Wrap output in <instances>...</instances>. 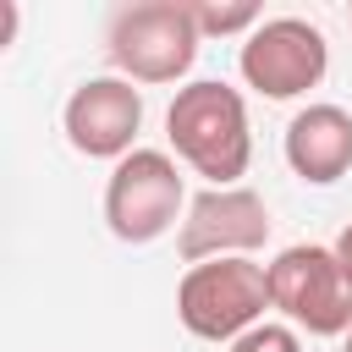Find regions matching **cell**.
<instances>
[{"instance_id": "ba28073f", "label": "cell", "mask_w": 352, "mask_h": 352, "mask_svg": "<svg viewBox=\"0 0 352 352\" xmlns=\"http://www.w3.org/2000/svg\"><path fill=\"white\" fill-rule=\"evenodd\" d=\"M60 126H66V143L88 160H126L138 148V132H143V88L104 72V77H82L60 110Z\"/></svg>"}, {"instance_id": "8fae6325", "label": "cell", "mask_w": 352, "mask_h": 352, "mask_svg": "<svg viewBox=\"0 0 352 352\" xmlns=\"http://www.w3.org/2000/svg\"><path fill=\"white\" fill-rule=\"evenodd\" d=\"M226 352H302V330H292L286 319H264L248 336H236Z\"/></svg>"}, {"instance_id": "5bb4252c", "label": "cell", "mask_w": 352, "mask_h": 352, "mask_svg": "<svg viewBox=\"0 0 352 352\" xmlns=\"http://www.w3.org/2000/svg\"><path fill=\"white\" fill-rule=\"evenodd\" d=\"M346 22H352V6H346Z\"/></svg>"}, {"instance_id": "9a60e30c", "label": "cell", "mask_w": 352, "mask_h": 352, "mask_svg": "<svg viewBox=\"0 0 352 352\" xmlns=\"http://www.w3.org/2000/svg\"><path fill=\"white\" fill-rule=\"evenodd\" d=\"M341 352H346V346H341Z\"/></svg>"}, {"instance_id": "5b68a950", "label": "cell", "mask_w": 352, "mask_h": 352, "mask_svg": "<svg viewBox=\"0 0 352 352\" xmlns=\"http://www.w3.org/2000/svg\"><path fill=\"white\" fill-rule=\"evenodd\" d=\"M270 308L308 336H346L352 330V280L341 275L324 242H292L270 264Z\"/></svg>"}, {"instance_id": "7a4b0ae2", "label": "cell", "mask_w": 352, "mask_h": 352, "mask_svg": "<svg viewBox=\"0 0 352 352\" xmlns=\"http://www.w3.org/2000/svg\"><path fill=\"white\" fill-rule=\"evenodd\" d=\"M198 22H192V6L187 0H132L110 16V33H104V55L116 66V77L126 82H182L198 60Z\"/></svg>"}, {"instance_id": "52a82bcc", "label": "cell", "mask_w": 352, "mask_h": 352, "mask_svg": "<svg viewBox=\"0 0 352 352\" xmlns=\"http://www.w3.org/2000/svg\"><path fill=\"white\" fill-rule=\"evenodd\" d=\"M270 204L253 187H204L182 226H176V253L182 264H209V258H253L270 242Z\"/></svg>"}, {"instance_id": "8992f818", "label": "cell", "mask_w": 352, "mask_h": 352, "mask_svg": "<svg viewBox=\"0 0 352 352\" xmlns=\"http://www.w3.org/2000/svg\"><path fill=\"white\" fill-rule=\"evenodd\" d=\"M236 72L258 99H302L324 82L330 44L308 16H264L236 50Z\"/></svg>"}, {"instance_id": "6da1fadb", "label": "cell", "mask_w": 352, "mask_h": 352, "mask_svg": "<svg viewBox=\"0 0 352 352\" xmlns=\"http://www.w3.org/2000/svg\"><path fill=\"white\" fill-rule=\"evenodd\" d=\"M165 138H170V154L209 187H242L253 160V121H248L242 88L220 77L182 82L165 110Z\"/></svg>"}, {"instance_id": "9c48e42d", "label": "cell", "mask_w": 352, "mask_h": 352, "mask_svg": "<svg viewBox=\"0 0 352 352\" xmlns=\"http://www.w3.org/2000/svg\"><path fill=\"white\" fill-rule=\"evenodd\" d=\"M280 148H286V165H292L297 182H308V187L341 182L352 170V110L324 104V99L319 104H302L286 121Z\"/></svg>"}, {"instance_id": "7c38bea8", "label": "cell", "mask_w": 352, "mask_h": 352, "mask_svg": "<svg viewBox=\"0 0 352 352\" xmlns=\"http://www.w3.org/2000/svg\"><path fill=\"white\" fill-rule=\"evenodd\" d=\"M330 253H336V264H341V275H346V280H352V220H346V226H341V236H336V242H330Z\"/></svg>"}, {"instance_id": "3957f363", "label": "cell", "mask_w": 352, "mask_h": 352, "mask_svg": "<svg viewBox=\"0 0 352 352\" xmlns=\"http://www.w3.org/2000/svg\"><path fill=\"white\" fill-rule=\"evenodd\" d=\"M176 319L198 341H236L270 319V275L253 258H209L187 264L176 280Z\"/></svg>"}, {"instance_id": "30bf717a", "label": "cell", "mask_w": 352, "mask_h": 352, "mask_svg": "<svg viewBox=\"0 0 352 352\" xmlns=\"http://www.w3.org/2000/svg\"><path fill=\"white\" fill-rule=\"evenodd\" d=\"M187 6H192V22H198L204 38H248L264 22V11L253 0H231V6H220V0H187Z\"/></svg>"}, {"instance_id": "277c9868", "label": "cell", "mask_w": 352, "mask_h": 352, "mask_svg": "<svg viewBox=\"0 0 352 352\" xmlns=\"http://www.w3.org/2000/svg\"><path fill=\"white\" fill-rule=\"evenodd\" d=\"M187 176H182V160L165 154V148H132L126 160L110 165V182H104V226L116 242H160L170 226H182L187 214Z\"/></svg>"}, {"instance_id": "4fadbf2b", "label": "cell", "mask_w": 352, "mask_h": 352, "mask_svg": "<svg viewBox=\"0 0 352 352\" xmlns=\"http://www.w3.org/2000/svg\"><path fill=\"white\" fill-rule=\"evenodd\" d=\"M346 352H352V330H346Z\"/></svg>"}]
</instances>
